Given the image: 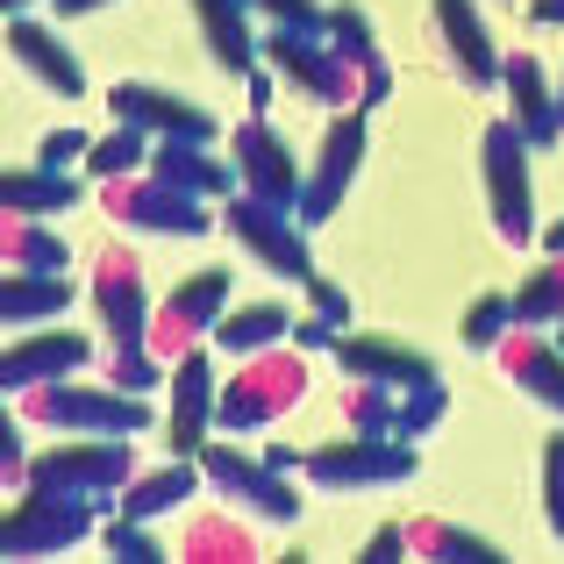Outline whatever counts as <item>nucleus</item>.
<instances>
[{
    "mask_svg": "<svg viewBox=\"0 0 564 564\" xmlns=\"http://www.w3.org/2000/svg\"><path fill=\"white\" fill-rule=\"evenodd\" d=\"M250 115H264V108H272V100H279V72H250Z\"/></svg>",
    "mask_w": 564,
    "mask_h": 564,
    "instance_id": "nucleus-48",
    "label": "nucleus"
},
{
    "mask_svg": "<svg viewBox=\"0 0 564 564\" xmlns=\"http://www.w3.org/2000/svg\"><path fill=\"white\" fill-rule=\"evenodd\" d=\"M193 457H200L207 486H215L236 514H250V522H279L286 529L293 514H301V494H293L286 471H272L264 457H243V451H229V443H200Z\"/></svg>",
    "mask_w": 564,
    "mask_h": 564,
    "instance_id": "nucleus-7",
    "label": "nucleus"
},
{
    "mask_svg": "<svg viewBox=\"0 0 564 564\" xmlns=\"http://www.w3.org/2000/svg\"><path fill=\"white\" fill-rule=\"evenodd\" d=\"M29 8H36V0H0V14H29Z\"/></svg>",
    "mask_w": 564,
    "mask_h": 564,
    "instance_id": "nucleus-53",
    "label": "nucleus"
},
{
    "mask_svg": "<svg viewBox=\"0 0 564 564\" xmlns=\"http://www.w3.org/2000/svg\"><path fill=\"white\" fill-rule=\"evenodd\" d=\"M108 221H122L129 236H207L215 229V215H207V200H193V193L151 180V172H129V180H108Z\"/></svg>",
    "mask_w": 564,
    "mask_h": 564,
    "instance_id": "nucleus-9",
    "label": "nucleus"
},
{
    "mask_svg": "<svg viewBox=\"0 0 564 564\" xmlns=\"http://www.w3.org/2000/svg\"><path fill=\"white\" fill-rule=\"evenodd\" d=\"M207 471H200V457H172V465H158V471H137V479L115 494V514H137V522H158V514H172V508H186L193 500V486H200Z\"/></svg>",
    "mask_w": 564,
    "mask_h": 564,
    "instance_id": "nucleus-25",
    "label": "nucleus"
},
{
    "mask_svg": "<svg viewBox=\"0 0 564 564\" xmlns=\"http://www.w3.org/2000/svg\"><path fill=\"white\" fill-rule=\"evenodd\" d=\"M286 336H293V307L286 301H243V307H221V322H215L221 358H258V350H279Z\"/></svg>",
    "mask_w": 564,
    "mask_h": 564,
    "instance_id": "nucleus-24",
    "label": "nucleus"
},
{
    "mask_svg": "<svg viewBox=\"0 0 564 564\" xmlns=\"http://www.w3.org/2000/svg\"><path fill=\"white\" fill-rule=\"evenodd\" d=\"M408 557H436V564H500V551L471 529L451 522H408Z\"/></svg>",
    "mask_w": 564,
    "mask_h": 564,
    "instance_id": "nucleus-30",
    "label": "nucleus"
},
{
    "mask_svg": "<svg viewBox=\"0 0 564 564\" xmlns=\"http://www.w3.org/2000/svg\"><path fill=\"white\" fill-rule=\"evenodd\" d=\"M0 264H14V272H65V243L36 215H8L0 207Z\"/></svg>",
    "mask_w": 564,
    "mask_h": 564,
    "instance_id": "nucleus-29",
    "label": "nucleus"
},
{
    "mask_svg": "<svg viewBox=\"0 0 564 564\" xmlns=\"http://www.w3.org/2000/svg\"><path fill=\"white\" fill-rule=\"evenodd\" d=\"M258 65H272L315 108H350L358 100V65L336 57V43L322 29H272V36H258Z\"/></svg>",
    "mask_w": 564,
    "mask_h": 564,
    "instance_id": "nucleus-4",
    "label": "nucleus"
},
{
    "mask_svg": "<svg viewBox=\"0 0 564 564\" xmlns=\"http://www.w3.org/2000/svg\"><path fill=\"white\" fill-rule=\"evenodd\" d=\"M443 414H451V386H443V379H422V386H408V393H400V408H393V436H400V443H414V436H429Z\"/></svg>",
    "mask_w": 564,
    "mask_h": 564,
    "instance_id": "nucleus-34",
    "label": "nucleus"
},
{
    "mask_svg": "<svg viewBox=\"0 0 564 564\" xmlns=\"http://www.w3.org/2000/svg\"><path fill=\"white\" fill-rule=\"evenodd\" d=\"M386 94H393V65L379 57V65H365V72H358V100H365V108H379Z\"/></svg>",
    "mask_w": 564,
    "mask_h": 564,
    "instance_id": "nucleus-46",
    "label": "nucleus"
},
{
    "mask_svg": "<svg viewBox=\"0 0 564 564\" xmlns=\"http://www.w3.org/2000/svg\"><path fill=\"white\" fill-rule=\"evenodd\" d=\"M543 522L564 543V429H551V443H543Z\"/></svg>",
    "mask_w": 564,
    "mask_h": 564,
    "instance_id": "nucleus-39",
    "label": "nucleus"
},
{
    "mask_svg": "<svg viewBox=\"0 0 564 564\" xmlns=\"http://www.w3.org/2000/svg\"><path fill=\"white\" fill-rule=\"evenodd\" d=\"M436 8V36L443 51H451V72L465 86H500V43L494 29H486L479 0H429Z\"/></svg>",
    "mask_w": 564,
    "mask_h": 564,
    "instance_id": "nucleus-19",
    "label": "nucleus"
},
{
    "mask_svg": "<svg viewBox=\"0 0 564 564\" xmlns=\"http://www.w3.org/2000/svg\"><path fill=\"white\" fill-rule=\"evenodd\" d=\"M229 293H236L229 264H200V272H186L180 286L165 293V307L151 315V350H158V358H180V350H193L200 336H215Z\"/></svg>",
    "mask_w": 564,
    "mask_h": 564,
    "instance_id": "nucleus-11",
    "label": "nucleus"
},
{
    "mask_svg": "<svg viewBox=\"0 0 564 564\" xmlns=\"http://www.w3.org/2000/svg\"><path fill=\"white\" fill-rule=\"evenodd\" d=\"M193 14H200L207 57H215L221 72H236V79H250V72H258V36H250L243 0H193Z\"/></svg>",
    "mask_w": 564,
    "mask_h": 564,
    "instance_id": "nucleus-26",
    "label": "nucleus"
},
{
    "mask_svg": "<svg viewBox=\"0 0 564 564\" xmlns=\"http://www.w3.org/2000/svg\"><path fill=\"white\" fill-rule=\"evenodd\" d=\"M100 551L115 564H165V543L151 536V522H137V514H108V529H100Z\"/></svg>",
    "mask_w": 564,
    "mask_h": 564,
    "instance_id": "nucleus-35",
    "label": "nucleus"
},
{
    "mask_svg": "<svg viewBox=\"0 0 564 564\" xmlns=\"http://www.w3.org/2000/svg\"><path fill=\"white\" fill-rule=\"evenodd\" d=\"M229 165H236V180H243V193H258V200H272V207H301L307 172L293 165L286 137H279L264 115H250V122L229 137Z\"/></svg>",
    "mask_w": 564,
    "mask_h": 564,
    "instance_id": "nucleus-15",
    "label": "nucleus"
},
{
    "mask_svg": "<svg viewBox=\"0 0 564 564\" xmlns=\"http://www.w3.org/2000/svg\"><path fill=\"white\" fill-rule=\"evenodd\" d=\"M564 322V258H543L514 293V329H557Z\"/></svg>",
    "mask_w": 564,
    "mask_h": 564,
    "instance_id": "nucleus-31",
    "label": "nucleus"
},
{
    "mask_svg": "<svg viewBox=\"0 0 564 564\" xmlns=\"http://www.w3.org/2000/svg\"><path fill=\"white\" fill-rule=\"evenodd\" d=\"M94 365V344L79 329H51L36 322L29 336H14L0 350V393H36V386H57V379H79Z\"/></svg>",
    "mask_w": 564,
    "mask_h": 564,
    "instance_id": "nucleus-13",
    "label": "nucleus"
},
{
    "mask_svg": "<svg viewBox=\"0 0 564 564\" xmlns=\"http://www.w3.org/2000/svg\"><path fill=\"white\" fill-rule=\"evenodd\" d=\"M479 172H486V215L508 243H536V186H529V143L500 115L479 137Z\"/></svg>",
    "mask_w": 564,
    "mask_h": 564,
    "instance_id": "nucleus-5",
    "label": "nucleus"
},
{
    "mask_svg": "<svg viewBox=\"0 0 564 564\" xmlns=\"http://www.w3.org/2000/svg\"><path fill=\"white\" fill-rule=\"evenodd\" d=\"M557 344H564V322H557Z\"/></svg>",
    "mask_w": 564,
    "mask_h": 564,
    "instance_id": "nucleus-55",
    "label": "nucleus"
},
{
    "mask_svg": "<svg viewBox=\"0 0 564 564\" xmlns=\"http://www.w3.org/2000/svg\"><path fill=\"white\" fill-rule=\"evenodd\" d=\"M301 393H307V365L301 358H279V350H258V358H243V372H236V379H221L215 422L221 429H264L272 414H286Z\"/></svg>",
    "mask_w": 564,
    "mask_h": 564,
    "instance_id": "nucleus-8",
    "label": "nucleus"
},
{
    "mask_svg": "<svg viewBox=\"0 0 564 564\" xmlns=\"http://www.w3.org/2000/svg\"><path fill=\"white\" fill-rule=\"evenodd\" d=\"M250 14H272V29H322V0H243Z\"/></svg>",
    "mask_w": 564,
    "mask_h": 564,
    "instance_id": "nucleus-41",
    "label": "nucleus"
},
{
    "mask_svg": "<svg viewBox=\"0 0 564 564\" xmlns=\"http://www.w3.org/2000/svg\"><path fill=\"white\" fill-rule=\"evenodd\" d=\"M151 180L180 186L193 193V200H229V193H243V180H236L229 158H215V143H180V137H158L151 143Z\"/></svg>",
    "mask_w": 564,
    "mask_h": 564,
    "instance_id": "nucleus-20",
    "label": "nucleus"
},
{
    "mask_svg": "<svg viewBox=\"0 0 564 564\" xmlns=\"http://www.w3.org/2000/svg\"><path fill=\"white\" fill-rule=\"evenodd\" d=\"M307 301H315V315H322V322L350 329V293L336 286V279H322V272H315V279H307Z\"/></svg>",
    "mask_w": 564,
    "mask_h": 564,
    "instance_id": "nucleus-43",
    "label": "nucleus"
},
{
    "mask_svg": "<svg viewBox=\"0 0 564 564\" xmlns=\"http://www.w3.org/2000/svg\"><path fill=\"white\" fill-rule=\"evenodd\" d=\"M51 436H143L151 429V400L122 393V386H86V379H57L22 393Z\"/></svg>",
    "mask_w": 564,
    "mask_h": 564,
    "instance_id": "nucleus-1",
    "label": "nucleus"
},
{
    "mask_svg": "<svg viewBox=\"0 0 564 564\" xmlns=\"http://www.w3.org/2000/svg\"><path fill=\"white\" fill-rule=\"evenodd\" d=\"M336 365H344L350 379H372V386H393V393H408V386L436 379V365L422 358L414 344H393V336H336Z\"/></svg>",
    "mask_w": 564,
    "mask_h": 564,
    "instance_id": "nucleus-21",
    "label": "nucleus"
},
{
    "mask_svg": "<svg viewBox=\"0 0 564 564\" xmlns=\"http://www.w3.org/2000/svg\"><path fill=\"white\" fill-rule=\"evenodd\" d=\"M301 471L329 494H365V486H400L414 479V443L400 436H344V443H322V451L301 457Z\"/></svg>",
    "mask_w": 564,
    "mask_h": 564,
    "instance_id": "nucleus-10",
    "label": "nucleus"
},
{
    "mask_svg": "<svg viewBox=\"0 0 564 564\" xmlns=\"http://www.w3.org/2000/svg\"><path fill=\"white\" fill-rule=\"evenodd\" d=\"M358 165H365V115H350V108H336V129L322 137V151H315V172L301 180V229H322V221L344 207V193L350 180H358Z\"/></svg>",
    "mask_w": 564,
    "mask_h": 564,
    "instance_id": "nucleus-14",
    "label": "nucleus"
},
{
    "mask_svg": "<svg viewBox=\"0 0 564 564\" xmlns=\"http://www.w3.org/2000/svg\"><path fill=\"white\" fill-rule=\"evenodd\" d=\"M336 336H344V329H336V322H322V315L293 322V344H301L307 358H322V350H336Z\"/></svg>",
    "mask_w": 564,
    "mask_h": 564,
    "instance_id": "nucleus-44",
    "label": "nucleus"
},
{
    "mask_svg": "<svg viewBox=\"0 0 564 564\" xmlns=\"http://www.w3.org/2000/svg\"><path fill=\"white\" fill-rule=\"evenodd\" d=\"M108 108H115V122H129V129H143V137H180V143H215V115L200 108V100H186V94H165V86H143V79H122L108 94Z\"/></svg>",
    "mask_w": 564,
    "mask_h": 564,
    "instance_id": "nucleus-16",
    "label": "nucleus"
},
{
    "mask_svg": "<svg viewBox=\"0 0 564 564\" xmlns=\"http://www.w3.org/2000/svg\"><path fill=\"white\" fill-rule=\"evenodd\" d=\"M151 165V137H143V129H108V137L94 143V151H86V172H94V180H129V172H143Z\"/></svg>",
    "mask_w": 564,
    "mask_h": 564,
    "instance_id": "nucleus-33",
    "label": "nucleus"
},
{
    "mask_svg": "<svg viewBox=\"0 0 564 564\" xmlns=\"http://www.w3.org/2000/svg\"><path fill=\"white\" fill-rule=\"evenodd\" d=\"M100 529V500L57 494V486H29L8 514H0V557H57Z\"/></svg>",
    "mask_w": 564,
    "mask_h": 564,
    "instance_id": "nucleus-2",
    "label": "nucleus"
},
{
    "mask_svg": "<svg viewBox=\"0 0 564 564\" xmlns=\"http://www.w3.org/2000/svg\"><path fill=\"white\" fill-rule=\"evenodd\" d=\"M72 307V286H65V272H0V329H36V322H57Z\"/></svg>",
    "mask_w": 564,
    "mask_h": 564,
    "instance_id": "nucleus-27",
    "label": "nucleus"
},
{
    "mask_svg": "<svg viewBox=\"0 0 564 564\" xmlns=\"http://www.w3.org/2000/svg\"><path fill=\"white\" fill-rule=\"evenodd\" d=\"M557 115H564V79H557Z\"/></svg>",
    "mask_w": 564,
    "mask_h": 564,
    "instance_id": "nucleus-54",
    "label": "nucleus"
},
{
    "mask_svg": "<svg viewBox=\"0 0 564 564\" xmlns=\"http://www.w3.org/2000/svg\"><path fill=\"white\" fill-rule=\"evenodd\" d=\"M508 329H514V301H508V293H479V301L465 307V344L471 350H500Z\"/></svg>",
    "mask_w": 564,
    "mask_h": 564,
    "instance_id": "nucleus-37",
    "label": "nucleus"
},
{
    "mask_svg": "<svg viewBox=\"0 0 564 564\" xmlns=\"http://www.w3.org/2000/svg\"><path fill=\"white\" fill-rule=\"evenodd\" d=\"M51 8H57V14H100L108 0H51Z\"/></svg>",
    "mask_w": 564,
    "mask_h": 564,
    "instance_id": "nucleus-52",
    "label": "nucleus"
},
{
    "mask_svg": "<svg viewBox=\"0 0 564 564\" xmlns=\"http://www.w3.org/2000/svg\"><path fill=\"white\" fill-rule=\"evenodd\" d=\"M215 358H207L200 344L180 350L172 358V414H165V443H172V457H193L207 443V429H215Z\"/></svg>",
    "mask_w": 564,
    "mask_h": 564,
    "instance_id": "nucleus-17",
    "label": "nucleus"
},
{
    "mask_svg": "<svg viewBox=\"0 0 564 564\" xmlns=\"http://www.w3.org/2000/svg\"><path fill=\"white\" fill-rule=\"evenodd\" d=\"M200 529H207V536H193V543H186V557H215V551H221V557H250V543H243V536H215L221 522H200Z\"/></svg>",
    "mask_w": 564,
    "mask_h": 564,
    "instance_id": "nucleus-45",
    "label": "nucleus"
},
{
    "mask_svg": "<svg viewBox=\"0 0 564 564\" xmlns=\"http://www.w3.org/2000/svg\"><path fill=\"white\" fill-rule=\"evenodd\" d=\"M386 557H408V529H393L386 522L372 543H365V564H386Z\"/></svg>",
    "mask_w": 564,
    "mask_h": 564,
    "instance_id": "nucleus-47",
    "label": "nucleus"
},
{
    "mask_svg": "<svg viewBox=\"0 0 564 564\" xmlns=\"http://www.w3.org/2000/svg\"><path fill=\"white\" fill-rule=\"evenodd\" d=\"M301 457L307 451H293V443H272V451H264V465H272V471H301Z\"/></svg>",
    "mask_w": 564,
    "mask_h": 564,
    "instance_id": "nucleus-49",
    "label": "nucleus"
},
{
    "mask_svg": "<svg viewBox=\"0 0 564 564\" xmlns=\"http://www.w3.org/2000/svg\"><path fill=\"white\" fill-rule=\"evenodd\" d=\"M0 486H29V451H22V429L8 414V393H0Z\"/></svg>",
    "mask_w": 564,
    "mask_h": 564,
    "instance_id": "nucleus-40",
    "label": "nucleus"
},
{
    "mask_svg": "<svg viewBox=\"0 0 564 564\" xmlns=\"http://www.w3.org/2000/svg\"><path fill=\"white\" fill-rule=\"evenodd\" d=\"M94 315H100V329H108L115 350L151 344L158 301H151V279H143V264L129 258V250H100V264H94Z\"/></svg>",
    "mask_w": 564,
    "mask_h": 564,
    "instance_id": "nucleus-12",
    "label": "nucleus"
},
{
    "mask_svg": "<svg viewBox=\"0 0 564 564\" xmlns=\"http://www.w3.org/2000/svg\"><path fill=\"white\" fill-rule=\"evenodd\" d=\"M529 22H543V29H564V0H536V8H529Z\"/></svg>",
    "mask_w": 564,
    "mask_h": 564,
    "instance_id": "nucleus-50",
    "label": "nucleus"
},
{
    "mask_svg": "<svg viewBox=\"0 0 564 564\" xmlns=\"http://www.w3.org/2000/svg\"><path fill=\"white\" fill-rule=\"evenodd\" d=\"M500 365L529 400H543L551 414H564V344H543L536 329H508L500 336Z\"/></svg>",
    "mask_w": 564,
    "mask_h": 564,
    "instance_id": "nucleus-23",
    "label": "nucleus"
},
{
    "mask_svg": "<svg viewBox=\"0 0 564 564\" xmlns=\"http://www.w3.org/2000/svg\"><path fill=\"white\" fill-rule=\"evenodd\" d=\"M8 51L22 57V65H29V79H43L57 100H79V94H86V72H79V57H72L65 43H57L51 29L36 22V14H14V22H8Z\"/></svg>",
    "mask_w": 564,
    "mask_h": 564,
    "instance_id": "nucleus-22",
    "label": "nucleus"
},
{
    "mask_svg": "<svg viewBox=\"0 0 564 564\" xmlns=\"http://www.w3.org/2000/svg\"><path fill=\"white\" fill-rule=\"evenodd\" d=\"M72 200H79V186H72L65 172H51V165L0 172V207H8V215H36V221H51V215H65Z\"/></svg>",
    "mask_w": 564,
    "mask_h": 564,
    "instance_id": "nucleus-28",
    "label": "nucleus"
},
{
    "mask_svg": "<svg viewBox=\"0 0 564 564\" xmlns=\"http://www.w3.org/2000/svg\"><path fill=\"white\" fill-rule=\"evenodd\" d=\"M500 86H508V122L522 129L529 151H551V143H564L557 86H551V72H543L536 57H529V51H508V57H500Z\"/></svg>",
    "mask_w": 564,
    "mask_h": 564,
    "instance_id": "nucleus-18",
    "label": "nucleus"
},
{
    "mask_svg": "<svg viewBox=\"0 0 564 564\" xmlns=\"http://www.w3.org/2000/svg\"><path fill=\"white\" fill-rule=\"evenodd\" d=\"M393 408H400V393H393V386H372V379H358V393L344 400V414H350V436H393Z\"/></svg>",
    "mask_w": 564,
    "mask_h": 564,
    "instance_id": "nucleus-36",
    "label": "nucleus"
},
{
    "mask_svg": "<svg viewBox=\"0 0 564 564\" xmlns=\"http://www.w3.org/2000/svg\"><path fill=\"white\" fill-rule=\"evenodd\" d=\"M108 386H122V393H151V386H165V358H158L151 344H129L108 358Z\"/></svg>",
    "mask_w": 564,
    "mask_h": 564,
    "instance_id": "nucleus-38",
    "label": "nucleus"
},
{
    "mask_svg": "<svg viewBox=\"0 0 564 564\" xmlns=\"http://www.w3.org/2000/svg\"><path fill=\"white\" fill-rule=\"evenodd\" d=\"M86 151H94V143H86V129H51V137H43V151H36V165L65 172V165H86Z\"/></svg>",
    "mask_w": 564,
    "mask_h": 564,
    "instance_id": "nucleus-42",
    "label": "nucleus"
},
{
    "mask_svg": "<svg viewBox=\"0 0 564 564\" xmlns=\"http://www.w3.org/2000/svg\"><path fill=\"white\" fill-rule=\"evenodd\" d=\"M536 243H543V250H551V258H564V215H557V221H551V229H543V236H536Z\"/></svg>",
    "mask_w": 564,
    "mask_h": 564,
    "instance_id": "nucleus-51",
    "label": "nucleus"
},
{
    "mask_svg": "<svg viewBox=\"0 0 564 564\" xmlns=\"http://www.w3.org/2000/svg\"><path fill=\"white\" fill-rule=\"evenodd\" d=\"M221 221H229V236L272 279H286V286H307V279H315L307 229H301V215H293V207H272V200H258V193H229V200H221Z\"/></svg>",
    "mask_w": 564,
    "mask_h": 564,
    "instance_id": "nucleus-6",
    "label": "nucleus"
},
{
    "mask_svg": "<svg viewBox=\"0 0 564 564\" xmlns=\"http://www.w3.org/2000/svg\"><path fill=\"white\" fill-rule=\"evenodd\" d=\"M137 479V457H129V436H65L51 451L29 457V486H57V494H86L100 500V514L115 508V494Z\"/></svg>",
    "mask_w": 564,
    "mask_h": 564,
    "instance_id": "nucleus-3",
    "label": "nucleus"
},
{
    "mask_svg": "<svg viewBox=\"0 0 564 564\" xmlns=\"http://www.w3.org/2000/svg\"><path fill=\"white\" fill-rule=\"evenodd\" d=\"M322 36L336 43V57H350V65H379V36H372V14L358 8V0H336V8H322Z\"/></svg>",
    "mask_w": 564,
    "mask_h": 564,
    "instance_id": "nucleus-32",
    "label": "nucleus"
}]
</instances>
